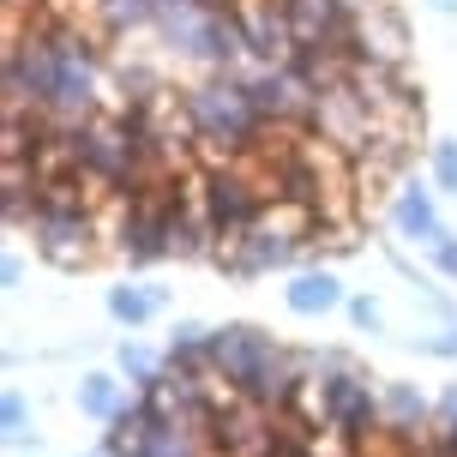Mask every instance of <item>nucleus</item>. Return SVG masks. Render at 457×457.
I'll use <instances>...</instances> for the list:
<instances>
[{
  "instance_id": "nucleus-1",
  "label": "nucleus",
  "mask_w": 457,
  "mask_h": 457,
  "mask_svg": "<svg viewBox=\"0 0 457 457\" xmlns=\"http://www.w3.org/2000/svg\"><path fill=\"white\" fill-rule=\"evenodd\" d=\"M187 120H193V133L217 138V145H247L265 114L253 103V85H199L187 96Z\"/></svg>"
},
{
  "instance_id": "nucleus-2",
  "label": "nucleus",
  "mask_w": 457,
  "mask_h": 457,
  "mask_svg": "<svg viewBox=\"0 0 457 457\" xmlns=\"http://www.w3.org/2000/svg\"><path fill=\"white\" fill-rule=\"evenodd\" d=\"M253 217V193L241 181H217L211 187V223L217 228H241Z\"/></svg>"
},
{
  "instance_id": "nucleus-3",
  "label": "nucleus",
  "mask_w": 457,
  "mask_h": 457,
  "mask_svg": "<svg viewBox=\"0 0 457 457\" xmlns=\"http://www.w3.org/2000/svg\"><path fill=\"white\" fill-rule=\"evenodd\" d=\"M397 223H403V235H415V241H445V228H439V217H434V205L421 199V193H403V205H397Z\"/></svg>"
},
{
  "instance_id": "nucleus-4",
  "label": "nucleus",
  "mask_w": 457,
  "mask_h": 457,
  "mask_svg": "<svg viewBox=\"0 0 457 457\" xmlns=\"http://www.w3.org/2000/svg\"><path fill=\"white\" fill-rule=\"evenodd\" d=\"M96 12L109 30H133V24H157V0H96Z\"/></svg>"
},
{
  "instance_id": "nucleus-5",
  "label": "nucleus",
  "mask_w": 457,
  "mask_h": 457,
  "mask_svg": "<svg viewBox=\"0 0 457 457\" xmlns=\"http://www.w3.org/2000/svg\"><path fill=\"white\" fill-rule=\"evenodd\" d=\"M331 301H337V283L331 277H301L295 289H289V307L295 313H325Z\"/></svg>"
},
{
  "instance_id": "nucleus-6",
  "label": "nucleus",
  "mask_w": 457,
  "mask_h": 457,
  "mask_svg": "<svg viewBox=\"0 0 457 457\" xmlns=\"http://www.w3.org/2000/svg\"><path fill=\"white\" fill-rule=\"evenodd\" d=\"M331 403H337V421H367V410H373V403H367V391H355L349 379L331 391Z\"/></svg>"
},
{
  "instance_id": "nucleus-7",
  "label": "nucleus",
  "mask_w": 457,
  "mask_h": 457,
  "mask_svg": "<svg viewBox=\"0 0 457 457\" xmlns=\"http://www.w3.org/2000/svg\"><path fill=\"white\" fill-rule=\"evenodd\" d=\"M79 403H85L91 415H114V386H109V379H85Z\"/></svg>"
},
{
  "instance_id": "nucleus-8",
  "label": "nucleus",
  "mask_w": 457,
  "mask_h": 457,
  "mask_svg": "<svg viewBox=\"0 0 457 457\" xmlns=\"http://www.w3.org/2000/svg\"><path fill=\"white\" fill-rule=\"evenodd\" d=\"M151 307H157V301L133 295V289H120V295H114V313H120V320H151Z\"/></svg>"
},
{
  "instance_id": "nucleus-9",
  "label": "nucleus",
  "mask_w": 457,
  "mask_h": 457,
  "mask_svg": "<svg viewBox=\"0 0 457 457\" xmlns=\"http://www.w3.org/2000/svg\"><path fill=\"white\" fill-rule=\"evenodd\" d=\"M434 175L457 193V145H439V151H434Z\"/></svg>"
},
{
  "instance_id": "nucleus-10",
  "label": "nucleus",
  "mask_w": 457,
  "mask_h": 457,
  "mask_svg": "<svg viewBox=\"0 0 457 457\" xmlns=\"http://www.w3.org/2000/svg\"><path fill=\"white\" fill-rule=\"evenodd\" d=\"M6 428H12V439H24V403L19 397H6Z\"/></svg>"
},
{
  "instance_id": "nucleus-11",
  "label": "nucleus",
  "mask_w": 457,
  "mask_h": 457,
  "mask_svg": "<svg viewBox=\"0 0 457 457\" xmlns=\"http://www.w3.org/2000/svg\"><path fill=\"white\" fill-rule=\"evenodd\" d=\"M439 265H445V271L457 277V247H452V241H439Z\"/></svg>"
},
{
  "instance_id": "nucleus-12",
  "label": "nucleus",
  "mask_w": 457,
  "mask_h": 457,
  "mask_svg": "<svg viewBox=\"0 0 457 457\" xmlns=\"http://www.w3.org/2000/svg\"><path fill=\"white\" fill-rule=\"evenodd\" d=\"M434 6H439V12H457V0H434Z\"/></svg>"
},
{
  "instance_id": "nucleus-13",
  "label": "nucleus",
  "mask_w": 457,
  "mask_h": 457,
  "mask_svg": "<svg viewBox=\"0 0 457 457\" xmlns=\"http://www.w3.org/2000/svg\"><path fill=\"white\" fill-rule=\"evenodd\" d=\"M452 415H457V391H452Z\"/></svg>"
},
{
  "instance_id": "nucleus-14",
  "label": "nucleus",
  "mask_w": 457,
  "mask_h": 457,
  "mask_svg": "<svg viewBox=\"0 0 457 457\" xmlns=\"http://www.w3.org/2000/svg\"><path fill=\"white\" fill-rule=\"evenodd\" d=\"M12 6H30V0H12Z\"/></svg>"
}]
</instances>
